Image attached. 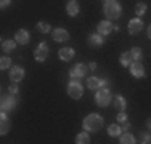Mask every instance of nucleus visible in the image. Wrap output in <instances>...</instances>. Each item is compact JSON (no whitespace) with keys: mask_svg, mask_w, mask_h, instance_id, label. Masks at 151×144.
<instances>
[{"mask_svg":"<svg viewBox=\"0 0 151 144\" xmlns=\"http://www.w3.org/2000/svg\"><path fill=\"white\" fill-rule=\"evenodd\" d=\"M105 125V118L101 117L100 114H95V112H92V114H88L87 117L84 118V122H82V128L85 130V131H90V133H96L100 128Z\"/></svg>","mask_w":151,"mask_h":144,"instance_id":"obj_1","label":"nucleus"},{"mask_svg":"<svg viewBox=\"0 0 151 144\" xmlns=\"http://www.w3.org/2000/svg\"><path fill=\"white\" fill-rule=\"evenodd\" d=\"M122 13L121 3L116 2V0H105L103 2V14L108 18V21L111 19H117Z\"/></svg>","mask_w":151,"mask_h":144,"instance_id":"obj_2","label":"nucleus"},{"mask_svg":"<svg viewBox=\"0 0 151 144\" xmlns=\"http://www.w3.org/2000/svg\"><path fill=\"white\" fill-rule=\"evenodd\" d=\"M95 103L98 107H108L111 103V91L109 86H105V88H100L98 91L95 93Z\"/></svg>","mask_w":151,"mask_h":144,"instance_id":"obj_3","label":"nucleus"},{"mask_svg":"<svg viewBox=\"0 0 151 144\" xmlns=\"http://www.w3.org/2000/svg\"><path fill=\"white\" fill-rule=\"evenodd\" d=\"M66 91L68 95H69V98L73 99H81L82 95H84V86L79 80H74V78H71V82L68 83L66 86Z\"/></svg>","mask_w":151,"mask_h":144,"instance_id":"obj_4","label":"nucleus"},{"mask_svg":"<svg viewBox=\"0 0 151 144\" xmlns=\"http://www.w3.org/2000/svg\"><path fill=\"white\" fill-rule=\"evenodd\" d=\"M18 104V99L16 96L13 95H3L2 96V101H0V109H2V112H12V110H15Z\"/></svg>","mask_w":151,"mask_h":144,"instance_id":"obj_5","label":"nucleus"},{"mask_svg":"<svg viewBox=\"0 0 151 144\" xmlns=\"http://www.w3.org/2000/svg\"><path fill=\"white\" fill-rule=\"evenodd\" d=\"M48 55H50V48L45 42H40L34 50V59L37 63H44V61L48 59Z\"/></svg>","mask_w":151,"mask_h":144,"instance_id":"obj_6","label":"nucleus"},{"mask_svg":"<svg viewBox=\"0 0 151 144\" xmlns=\"http://www.w3.org/2000/svg\"><path fill=\"white\" fill-rule=\"evenodd\" d=\"M87 71H88V66L84 63H77L74 67L69 69V77L74 78V80H79V78H84L87 75Z\"/></svg>","mask_w":151,"mask_h":144,"instance_id":"obj_7","label":"nucleus"},{"mask_svg":"<svg viewBox=\"0 0 151 144\" xmlns=\"http://www.w3.org/2000/svg\"><path fill=\"white\" fill-rule=\"evenodd\" d=\"M105 86H109V80L108 78H100V77H88L87 78V88L88 90H96L98 91L100 88H105Z\"/></svg>","mask_w":151,"mask_h":144,"instance_id":"obj_8","label":"nucleus"},{"mask_svg":"<svg viewBox=\"0 0 151 144\" xmlns=\"http://www.w3.org/2000/svg\"><path fill=\"white\" fill-rule=\"evenodd\" d=\"M52 37L55 42H60V43H64L69 40V32H68V29L64 27H56L52 31Z\"/></svg>","mask_w":151,"mask_h":144,"instance_id":"obj_9","label":"nucleus"},{"mask_svg":"<svg viewBox=\"0 0 151 144\" xmlns=\"http://www.w3.org/2000/svg\"><path fill=\"white\" fill-rule=\"evenodd\" d=\"M114 31V26H113V23L111 21H100L98 23V26H96V34H100L101 37H105V35H109L111 32Z\"/></svg>","mask_w":151,"mask_h":144,"instance_id":"obj_10","label":"nucleus"},{"mask_svg":"<svg viewBox=\"0 0 151 144\" xmlns=\"http://www.w3.org/2000/svg\"><path fill=\"white\" fill-rule=\"evenodd\" d=\"M143 21L140 19V18H134V19H130L129 21V24H127V29H129V34L130 35H137V34H140L142 32V29H143Z\"/></svg>","mask_w":151,"mask_h":144,"instance_id":"obj_11","label":"nucleus"},{"mask_svg":"<svg viewBox=\"0 0 151 144\" xmlns=\"http://www.w3.org/2000/svg\"><path fill=\"white\" fill-rule=\"evenodd\" d=\"M10 80L15 82V83H19L21 80L24 78V75H26V71L23 69L21 66H13L12 69H10Z\"/></svg>","mask_w":151,"mask_h":144,"instance_id":"obj_12","label":"nucleus"},{"mask_svg":"<svg viewBox=\"0 0 151 144\" xmlns=\"http://www.w3.org/2000/svg\"><path fill=\"white\" fill-rule=\"evenodd\" d=\"M129 71H130V74L134 75L135 78L145 77V66H143L142 63H138V61H134V63L130 64V67H129Z\"/></svg>","mask_w":151,"mask_h":144,"instance_id":"obj_13","label":"nucleus"},{"mask_svg":"<svg viewBox=\"0 0 151 144\" xmlns=\"http://www.w3.org/2000/svg\"><path fill=\"white\" fill-rule=\"evenodd\" d=\"M31 40V34L27 29H19V31H16L15 34V42L19 43V45H27Z\"/></svg>","mask_w":151,"mask_h":144,"instance_id":"obj_14","label":"nucleus"},{"mask_svg":"<svg viewBox=\"0 0 151 144\" xmlns=\"http://www.w3.org/2000/svg\"><path fill=\"white\" fill-rule=\"evenodd\" d=\"M74 56H76V51H74V48H71V46H63V48L58 51V58L61 61H64V63H69Z\"/></svg>","mask_w":151,"mask_h":144,"instance_id":"obj_15","label":"nucleus"},{"mask_svg":"<svg viewBox=\"0 0 151 144\" xmlns=\"http://www.w3.org/2000/svg\"><path fill=\"white\" fill-rule=\"evenodd\" d=\"M10 128H12V122L6 117V112H2L0 114V135L5 136L10 131Z\"/></svg>","mask_w":151,"mask_h":144,"instance_id":"obj_16","label":"nucleus"},{"mask_svg":"<svg viewBox=\"0 0 151 144\" xmlns=\"http://www.w3.org/2000/svg\"><path fill=\"white\" fill-rule=\"evenodd\" d=\"M81 11V6H79V2H76V0H69V2L66 3V13L68 16L71 18H76Z\"/></svg>","mask_w":151,"mask_h":144,"instance_id":"obj_17","label":"nucleus"},{"mask_svg":"<svg viewBox=\"0 0 151 144\" xmlns=\"http://www.w3.org/2000/svg\"><path fill=\"white\" fill-rule=\"evenodd\" d=\"M113 107H114V109H117L119 112H125V109H127V99H125L124 96H121V95L114 96Z\"/></svg>","mask_w":151,"mask_h":144,"instance_id":"obj_18","label":"nucleus"},{"mask_svg":"<svg viewBox=\"0 0 151 144\" xmlns=\"http://www.w3.org/2000/svg\"><path fill=\"white\" fill-rule=\"evenodd\" d=\"M87 42H88V45L93 46V48H100V46H103V43H105V40H103V37L100 34H90L87 37Z\"/></svg>","mask_w":151,"mask_h":144,"instance_id":"obj_19","label":"nucleus"},{"mask_svg":"<svg viewBox=\"0 0 151 144\" xmlns=\"http://www.w3.org/2000/svg\"><path fill=\"white\" fill-rule=\"evenodd\" d=\"M119 63L122 64V67H130V64L134 63V58H132L130 51H124L119 58Z\"/></svg>","mask_w":151,"mask_h":144,"instance_id":"obj_20","label":"nucleus"},{"mask_svg":"<svg viewBox=\"0 0 151 144\" xmlns=\"http://www.w3.org/2000/svg\"><path fill=\"white\" fill-rule=\"evenodd\" d=\"M119 144H137V139H135V136L132 135V133L124 131L119 136Z\"/></svg>","mask_w":151,"mask_h":144,"instance_id":"obj_21","label":"nucleus"},{"mask_svg":"<svg viewBox=\"0 0 151 144\" xmlns=\"http://www.w3.org/2000/svg\"><path fill=\"white\" fill-rule=\"evenodd\" d=\"M108 135H109L111 138H116V136H121V135H122V128H121L117 123H111L109 127H108Z\"/></svg>","mask_w":151,"mask_h":144,"instance_id":"obj_22","label":"nucleus"},{"mask_svg":"<svg viewBox=\"0 0 151 144\" xmlns=\"http://www.w3.org/2000/svg\"><path fill=\"white\" fill-rule=\"evenodd\" d=\"M16 45H18V43H16L15 40H2V50H3L5 53H12V51H15Z\"/></svg>","mask_w":151,"mask_h":144,"instance_id":"obj_23","label":"nucleus"},{"mask_svg":"<svg viewBox=\"0 0 151 144\" xmlns=\"http://www.w3.org/2000/svg\"><path fill=\"white\" fill-rule=\"evenodd\" d=\"M76 144H90V136H88L87 131L84 133H79L76 136Z\"/></svg>","mask_w":151,"mask_h":144,"instance_id":"obj_24","label":"nucleus"},{"mask_svg":"<svg viewBox=\"0 0 151 144\" xmlns=\"http://www.w3.org/2000/svg\"><path fill=\"white\" fill-rule=\"evenodd\" d=\"M37 31L40 32V34H48V32L52 31V26H50V23H47V21H39Z\"/></svg>","mask_w":151,"mask_h":144,"instance_id":"obj_25","label":"nucleus"},{"mask_svg":"<svg viewBox=\"0 0 151 144\" xmlns=\"http://www.w3.org/2000/svg\"><path fill=\"white\" fill-rule=\"evenodd\" d=\"M0 69L2 71L12 69V58L10 56H2L0 58Z\"/></svg>","mask_w":151,"mask_h":144,"instance_id":"obj_26","label":"nucleus"},{"mask_svg":"<svg viewBox=\"0 0 151 144\" xmlns=\"http://www.w3.org/2000/svg\"><path fill=\"white\" fill-rule=\"evenodd\" d=\"M130 53H132V58H134V61H138V63H142V59H143V51H142V48H140V46H134V48L130 50Z\"/></svg>","mask_w":151,"mask_h":144,"instance_id":"obj_27","label":"nucleus"},{"mask_svg":"<svg viewBox=\"0 0 151 144\" xmlns=\"http://www.w3.org/2000/svg\"><path fill=\"white\" fill-rule=\"evenodd\" d=\"M146 10H148V6H146L145 2H138L135 5V14L137 16H143V14L146 13Z\"/></svg>","mask_w":151,"mask_h":144,"instance_id":"obj_28","label":"nucleus"},{"mask_svg":"<svg viewBox=\"0 0 151 144\" xmlns=\"http://www.w3.org/2000/svg\"><path fill=\"white\" fill-rule=\"evenodd\" d=\"M18 91H19V86H18V83L12 82V83L8 85V93H10V95H13V96H16Z\"/></svg>","mask_w":151,"mask_h":144,"instance_id":"obj_29","label":"nucleus"},{"mask_svg":"<svg viewBox=\"0 0 151 144\" xmlns=\"http://www.w3.org/2000/svg\"><path fill=\"white\" fill-rule=\"evenodd\" d=\"M140 141L142 143H151V133H142L140 135Z\"/></svg>","mask_w":151,"mask_h":144,"instance_id":"obj_30","label":"nucleus"},{"mask_svg":"<svg viewBox=\"0 0 151 144\" xmlns=\"http://www.w3.org/2000/svg\"><path fill=\"white\" fill-rule=\"evenodd\" d=\"M117 122H119V123H125V122H127V114H125V112H119V114H117Z\"/></svg>","mask_w":151,"mask_h":144,"instance_id":"obj_31","label":"nucleus"},{"mask_svg":"<svg viewBox=\"0 0 151 144\" xmlns=\"http://www.w3.org/2000/svg\"><path fill=\"white\" fill-rule=\"evenodd\" d=\"M10 5H12V2H10V0H2V2H0V8H2V10L8 8Z\"/></svg>","mask_w":151,"mask_h":144,"instance_id":"obj_32","label":"nucleus"},{"mask_svg":"<svg viewBox=\"0 0 151 144\" xmlns=\"http://www.w3.org/2000/svg\"><path fill=\"white\" fill-rule=\"evenodd\" d=\"M130 127H132V125L130 123H129V122H125V123H122V131H129V130H130Z\"/></svg>","mask_w":151,"mask_h":144,"instance_id":"obj_33","label":"nucleus"},{"mask_svg":"<svg viewBox=\"0 0 151 144\" xmlns=\"http://www.w3.org/2000/svg\"><path fill=\"white\" fill-rule=\"evenodd\" d=\"M88 71H96V63L95 61H92V63H88Z\"/></svg>","mask_w":151,"mask_h":144,"instance_id":"obj_34","label":"nucleus"},{"mask_svg":"<svg viewBox=\"0 0 151 144\" xmlns=\"http://www.w3.org/2000/svg\"><path fill=\"white\" fill-rule=\"evenodd\" d=\"M146 34H148V38H151V24L148 26V29H146Z\"/></svg>","mask_w":151,"mask_h":144,"instance_id":"obj_35","label":"nucleus"},{"mask_svg":"<svg viewBox=\"0 0 151 144\" xmlns=\"http://www.w3.org/2000/svg\"><path fill=\"white\" fill-rule=\"evenodd\" d=\"M146 127H148V128L151 130V118H150V120H148V122H146Z\"/></svg>","mask_w":151,"mask_h":144,"instance_id":"obj_36","label":"nucleus"},{"mask_svg":"<svg viewBox=\"0 0 151 144\" xmlns=\"http://www.w3.org/2000/svg\"><path fill=\"white\" fill-rule=\"evenodd\" d=\"M142 144H151V143H142Z\"/></svg>","mask_w":151,"mask_h":144,"instance_id":"obj_37","label":"nucleus"}]
</instances>
